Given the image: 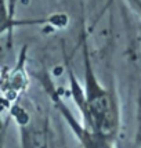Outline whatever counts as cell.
<instances>
[{"label": "cell", "mask_w": 141, "mask_h": 148, "mask_svg": "<svg viewBox=\"0 0 141 148\" xmlns=\"http://www.w3.org/2000/svg\"><path fill=\"white\" fill-rule=\"evenodd\" d=\"M82 54L83 82L80 84L73 71H69L70 96L80 112L82 122L103 140L112 144L120 130V105L115 93L105 87L97 76L90 57L89 42L84 33L82 40Z\"/></svg>", "instance_id": "cell-1"}, {"label": "cell", "mask_w": 141, "mask_h": 148, "mask_svg": "<svg viewBox=\"0 0 141 148\" xmlns=\"http://www.w3.org/2000/svg\"><path fill=\"white\" fill-rule=\"evenodd\" d=\"M43 84L47 86V93H49V96L51 98L53 104L55 105L58 112L64 118L66 125L70 127V130L75 134V137L79 140L82 148H112L111 143L103 140L100 136H97L94 132H91L82 121L76 119V116L73 115V112L69 110V107L65 104L62 97L55 91V87L53 86L51 80L43 82Z\"/></svg>", "instance_id": "cell-2"}, {"label": "cell", "mask_w": 141, "mask_h": 148, "mask_svg": "<svg viewBox=\"0 0 141 148\" xmlns=\"http://www.w3.org/2000/svg\"><path fill=\"white\" fill-rule=\"evenodd\" d=\"M17 122L22 148H50L49 126L46 119L25 114L24 121L17 119Z\"/></svg>", "instance_id": "cell-3"}, {"label": "cell", "mask_w": 141, "mask_h": 148, "mask_svg": "<svg viewBox=\"0 0 141 148\" xmlns=\"http://www.w3.org/2000/svg\"><path fill=\"white\" fill-rule=\"evenodd\" d=\"M136 144L141 148V87L137 94V103H136Z\"/></svg>", "instance_id": "cell-4"}, {"label": "cell", "mask_w": 141, "mask_h": 148, "mask_svg": "<svg viewBox=\"0 0 141 148\" xmlns=\"http://www.w3.org/2000/svg\"><path fill=\"white\" fill-rule=\"evenodd\" d=\"M131 3H133V6L134 8L141 14V0H131Z\"/></svg>", "instance_id": "cell-5"}]
</instances>
